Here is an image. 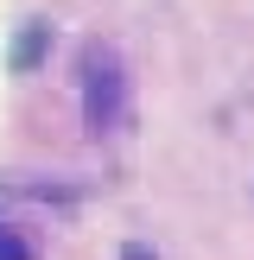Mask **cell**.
<instances>
[{
  "label": "cell",
  "instance_id": "7a4b0ae2",
  "mask_svg": "<svg viewBox=\"0 0 254 260\" xmlns=\"http://www.w3.org/2000/svg\"><path fill=\"white\" fill-rule=\"evenodd\" d=\"M0 260H32V241L19 229H7V222H0Z\"/></svg>",
  "mask_w": 254,
  "mask_h": 260
},
{
  "label": "cell",
  "instance_id": "3957f363",
  "mask_svg": "<svg viewBox=\"0 0 254 260\" xmlns=\"http://www.w3.org/2000/svg\"><path fill=\"white\" fill-rule=\"evenodd\" d=\"M121 260H152V254H146V248H140V241H134V248H127V254H121Z\"/></svg>",
  "mask_w": 254,
  "mask_h": 260
},
{
  "label": "cell",
  "instance_id": "6da1fadb",
  "mask_svg": "<svg viewBox=\"0 0 254 260\" xmlns=\"http://www.w3.org/2000/svg\"><path fill=\"white\" fill-rule=\"evenodd\" d=\"M121 102H127V83H121V57L114 51H89L83 57V114H89V127H114L121 121Z\"/></svg>",
  "mask_w": 254,
  "mask_h": 260
}]
</instances>
